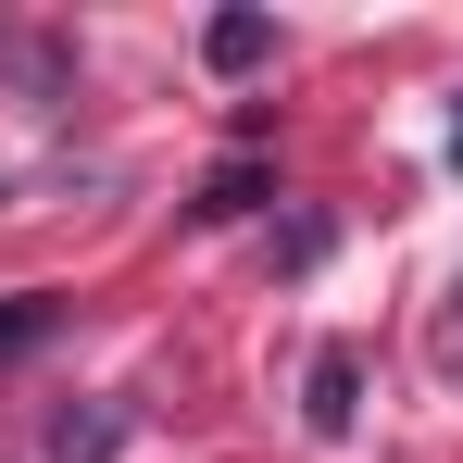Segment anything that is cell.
I'll return each instance as SVG.
<instances>
[{"label":"cell","mask_w":463,"mask_h":463,"mask_svg":"<svg viewBox=\"0 0 463 463\" xmlns=\"http://www.w3.org/2000/svg\"><path fill=\"white\" fill-rule=\"evenodd\" d=\"M301 426H313V439H351V426H364V351H338V338L313 351V376H301Z\"/></svg>","instance_id":"1"},{"label":"cell","mask_w":463,"mask_h":463,"mask_svg":"<svg viewBox=\"0 0 463 463\" xmlns=\"http://www.w3.org/2000/svg\"><path fill=\"white\" fill-rule=\"evenodd\" d=\"M201 63H213V76H263V63H276V25H263V13H213V25H201Z\"/></svg>","instance_id":"2"},{"label":"cell","mask_w":463,"mask_h":463,"mask_svg":"<svg viewBox=\"0 0 463 463\" xmlns=\"http://www.w3.org/2000/svg\"><path fill=\"white\" fill-rule=\"evenodd\" d=\"M113 439H126V413H63L51 463H113Z\"/></svg>","instance_id":"3"},{"label":"cell","mask_w":463,"mask_h":463,"mask_svg":"<svg viewBox=\"0 0 463 463\" xmlns=\"http://www.w3.org/2000/svg\"><path fill=\"white\" fill-rule=\"evenodd\" d=\"M38 338H51V301H38V288H25V301L0 313V364H13V351H38Z\"/></svg>","instance_id":"4"},{"label":"cell","mask_w":463,"mask_h":463,"mask_svg":"<svg viewBox=\"0 0 463 463\" xmlns=\"http://www.w3.org/2000/svg\"><path fill=\"white\" fill-rule=\"evenodd\" d=\"M250 201H263V175H250V163H226V175L201 188V213H250Z\"/></svg>","instance_id":"5"},{"label":"cell","mask_w":463,"mask_h":463,"mask_svg":"<svg viewBox=\"0 0 463 463\" xmlns=\"http://www.w3.org/2000/svg\"><path fill=\"white\" fill-rule=\"evenodd\" d=\"M451 163H463V113H451Z\"/></svg>","instance_id":"6"}]
</instances>
